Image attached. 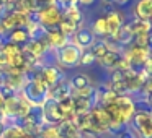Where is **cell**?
<instances>
[{
	"instance_id": "cell-1",
	"label": "cell",
	"mask_w": 152,
	"mask_h": 138,
	"mask_svg": "<svg viewBox=\"0 0 152 138\" xmlns=\"http://www.w3.org/2000/svg\"><path fill=\"white\" fill-rule=\"evenodd\" d=\"M20 94L30 102L33 107H41L49 98V86L41 76V70L28 68L25 73V83L20 89Z\"/></svg>"
},
{
	"instance_id": "cell-2",
	"label": "cell",
	"mask_w": 152,
	"mask_h": 138,
	"mask_svg": "<svg viewBox=\"0 0 152 138\" xmlns=\"http://www.w3.org/2000/svg\"><path fill=\"white\" fill-rule=\"evenodd\" d=\"M134 114L129 122L131 130L137 138H152V109L147 106L145 99H134Z\"/></svg>"
},
{
	"instance_id": "cell-3",
	"label": "cell",
	"mask_w": 152,
	"mask_h": 138,
	"mask_svg": "<svg viewBox=\"0 0 152 138\" xmlns=\"http://www.w3.org/2000/svg\"><path fill=\"white\" fill-rule=\"evenodd\" d=\"M123 57L128 60L129 63V68L132 70L134 73H141L144 70L145 62L149 60L151 57V52L144 47H137V46H129L126 49H123Z\"/></svg>"
},
{
	"instance_id": "cell-4",
	"label": "cell",
	"mask_w": 152,
	"mask_h": 138,
	"mask_svg": "<svg viewBox=\"0 0 152 138\" xmlns=\"http://www.w3.org/2000/svg\"><path fill=\"white\" fill-rule=\"evenodd\" d=\"M88 115H90V130L95 132L96 135L110 133L111 120H110V117H108V114H106L103 106L95 104L92 107V111L88 112Z\"/></svg>"
},
{
	"instance_id": "cell-5",
	"label": "cell",
	"mask_w": 152,
	"mask_h": 138,
	"mask_svg": "<svg viewBox=\"0 0 152 138\" xmlns=\"http://www.w3.org/2000/svg\"><path fill=\"white\" fill-rule=\"evenodd\" d=\"M62 17H64V12L57 5H53V7L36 12V23L44 29H53V28L59 26V23L62 21Z\"/></svg>"
},
{
	"instance_id": "cell-6",
	"label": "cell",
	"mask_w": 152,
	"mask_h": 138,
	"mask_svg": "<svg viewBox=\"0 0 152 138\" xmlns=\"http://www.w3.org/2000/svg\"><path fill=\"white\" fill-rule=\"evenodd\" d=\"M80 54H82V50L69 41L64 47L56 50L57 63H61L62 67H67V68H74V67L80 65Z\"/></svg>"
},
{
	"instance_id": "cell-7",
	"label": "cell",
	"mask_w": 152,
	"mask_h": 138,
	"mask_svg": "<svg viewBox=\"0 0 152 138\" xmlns=\"http://www.w3.org/2000/svg\"><path fill=\"white\" fill-rule=\"evenodd\" d=\"M41 114H43V120L46 125H54L56 127L61 122L66 120V115L59 109V102L51 99V98H48L46 102L41 106Z\"/></svg>"
},
{
	"instance_id": "cell-8",
	"label": "cell",
	"mask_w": 152,
	"mask_h": 138,
	"mask_svg": "<svg viewBox=\"0 0 152 138\" xmlns=\"http://www.w3.org/2000/svg\"><path fill=\"white\" fill-rule=\"evenodd\" d=\"M95 41H96V37H95V34L92 33V29H90L88 26H80L79 29L74 33V36L70 37V42L75 44L80 50L90 49Z\"/></svg>"
},
{
	"instance_id": "cell-9",
	"label": "cell",
	"mask_w": 152,
	"mask_h": 138,
	"mask_svg": "<svg viewBox=\"0 0 152 138\" xmlns=\"http://www.w3.org/2000/svg\"><path fill=\"white\" fill-rule=\"evenodd\" d=\"M103 17H105V20H106L108 36L113 37L119 31V28L124 24V17H123V13H121V12H118V10H108Z\"/></svg>"
},
{
	"instance_id": "cell-10",
	"label": "cell",
	"mask_w": 152,
	"mask_h": 138,
	"mask_svg": "<svg viewBox=\"0 0 152 138\" xmlns=\"http://www.w3.org/2000/svg\"><path fill=\"white\" fill-rule=\"evenodd\" d=\"M41 76H43V80L46 81V85L49 86V88H53V86H56L57 83H61L62 80H66L62 68H59L57 65L44 67V68L41 70Z\"/></svg>"
},
{
	"instance_id": "cell-11",
	"label": "cell",
	"mask_w": 152,
	"mask_h": 138,
	"mask_svg": "<svg viewBox=\"0 0 152 138\" xmlns=\"http://www.w3.org/2000/svg\"><path fill=\"white\" fill-rule=\"evenodd\" d=\"M132 15L137 20L152 23V0H136L134 7H132Z\"/></svg>"
},
{
	"instance_id": "cell-12",
	"label": "cell",
	"mask_w": 152,
	"mask_h": 138,
	"mask_svg": "<svg viewBox=\"0 0 152 138\" xmlns=\"http://www.w3.org/2000/svg\"><path fill=\"white\" fill-rule=\"evenodd\" d=\"M0 39H5V41H8V42H12V44H15V46L23 49V47L30 42V33H28L26 28H15V29L10 31L5 37H0Z\"/></svg>"
},
{
	"instance_id": "cell-13",
	"label": "cell",
	"mask_w": 152,
	"mask_h": 138,
	"mask_svg": "<svg viewBox=\"0 0 152 138\" xmlns=\"http://www.w3.org/2000/svg\"><path fill=\"white\" fill-rule=\"evenodd\" d=\"M46 39H48V44H49V49H53V50H59L61 47H64L70 41L67 36H64L61 33L59 28L46 29Z\"/></svg>"
},
{
	"instance_id": "cell-14",
	"label": "cell",
	"mask_w": 152,
	"mask_h": 138,
	"mask_svg": "<svg viewBox=\"0 0 152 138\" xmlns=\"http://www.w3.org/2000/svg\"><path fill=\"white\" fill-rule=\"evenodd\" d=\"M72 96V88L69 85V80H62L61 83H57L56 86L49 88V98L54 99V101H62V99H67Z\"/></svg>"
},
{
	"instance_id": "cell-15",
	"label": "cell",
	"mask_w": 152,
	"mask_h": 138,
	"mask_svg": "<svg viewBox=\"0 0 152 138\" xmlns=\"http://www.w3.org/2000/svg\"><path fill=\"white\" fill-rule=\"evenodd\" d=\"M121 57H123L121 50H108L102 59L96 60V63H98L102 68L108 70V72H113V70L116 68V65H118V62L121 60Z\"/></svg>"
},
{
	"instance_id": "cell-16",
	"label": "cell",
	"mask_w": 152,
	"mask_h": 138,
	"mask_svg": "<svg viewBox=\"0 0 152 138\" xmlns=\"http://www.w3.org/2000/svg\"><path fill=\"white\" fill-rule=\"evenodd\" d=\"M57 128V135L59 138H82L80 135V130L75 127L72 120H64L61 122L59 125H56Z\"/></svg>"
},
{
	"instance_id": "cell-17",
	"label": "cell",
	"mask_w": 152,
	"mask_h": 138,
	"mask_svg": "<svg viewBox=\"0 0 152 138\" xmlns=\"http://www.w3.org/2000/svg\"><path fill=\"white\" fill-rule=\"evenodd\" d=\"M126 24H128L129 31H131L132 34L136 36H139V34H147L152 31V23L151 21H144V20H137V18H132L131 21H124Z\"/></svg>"
},
{
	"instance_id": "cell-18",
	"label": "cell",
	"mask_w": 152,
	"mask_h": 138,
	"mask_svg": "<svg viewBox=\"0 0 152 138\" xmlns=\"http://www.w3.org/2000/svg\"><path fill=\"white\" fill-rule=\"evenodd\" d=\"M113 39L116 41V44H118L121 49H126V47H129L132 44V41H134V34L129 31L128 24H123L121 28H119V31L113 36Z\"/></svg>"
},
{
	"instance_id": "cell-19",
	"label": "cell",
	"mask_w": 152,
	"mask_h": 138,
	"mask_svg": "<svg viewBox=\"0 0 152 138\" xmlns=\"http://www.w3.org/2000/svg\"><path fill=\"white\" fill-rule=\"evenodd\" d=\"M69 85L72 88V91H80V89H85V88H90L92 85V80L87 73H75V75L70 76L69 80Z\"/></svg>"
},
{
	"instance_id": "cell-20",
	"label": "cell",
	"mask_w": 152,
	"mask_h": 138,
	"mask_svg": "<svg viewBox=\"0 0 152 138\" xmlns=\"http://www.w3.org/2000/svg\"><path fill=\"white\" fill-rule=\"evenodd\" d=\"M64 18L75 23L79 28L83 26V12L79 5H74V7H69L67 10H64Z\"/></svg>"
},
{
	"instance_id": "cell-21",
	"label": "cell",
	"mask_w": 152,
	"mask_h": 138,
	"mask_svg": "<svg viewBox=\"0 0 152 138\" xmlns=\"http://www.w3.org/2000/svg\"><path fill=\"white\" fill-rule=\"evenodd\" d=\"M92 33L95 34V37H98V39H105V37H108V28H106V20L105 17H96L95 20H93L92 23Z\"/></svg>"
},
{
	"instance_id": "cell-22",
	"label": "cell",
	"mask_w": 152,
	"mask_h": 138,
	"mask_svg": "<svg viewBox=\"0 0 152 138\" xmlns=\"http://www.w3.org/2000/svg\"><path fill=\"white\" fill-rule=\"evenodd\" d=\"M28 135L30 133H28L23 127H20L18 124H15V125L5 127V132H4V135H2V138H26Z\"/></svg>"
},
{
	"instance_id": "cell-23",
	"label": "cell",
	"mask_w": 152,
	"mask_h": 138,
	"mask_svg": "<svg viewBox=\"0 0 152 138\" xmlns=\"http://www.w3.org/2000/svg\"><path fill=\"white\" fill-rule=\"evenodd\" d=\"M57 28H59V31H61V33H62L64 36H67L69 39L74 36V33H75V31L79 29V26H77L75 23H72V21L66 20L64 17H62V21L59 23V26H57Z\"/></svg>"
},
{
	"instance_id": "cell-24",
	"label": "cell",
	"mask_w": 152,
	"mask_h": 138,
	"mask_svg": "<svg viewBox=\"0 0 152 138\" xmlns=\"http://www.w3.org/2000/svg\"><path fill=\"white\" fill-rule=\"evenodd\" d=\"M90 50H92V54L95 55V59L98 60V59H102L103 55H105L106 52L110 50V47L106 46V42L103 39H96L95 42H93V46L90 47Z\"/></svg>"
},
{
	"instance_id": "cell-25",
	"label": "cell",
	"mask_w": 152,
	"mask_h": 138,
	"mask_svg": "<svg viewBox=\"0 0 152 138\" xmlns=\"http://www.w3.org/2000/svg\"><path fill=\"white\" fill-rule=\"evenodd\" d=\"M36 138H59V135H57V128L54 127V125H46L44 124L43 127H41L39 133L36 135Z\"/></svg>"
},
{
	"instance_id": "cell-26",
	"label": "cell",
	"mask_w": 152,
	"mask_h": 138,
	"mask_svg": "<svg viewBox=\"0 0 152 138\" xmlns=\"http://www.w3.org/2000/svg\"><path fill=\"white\" fill-rule=\"evenodd\" d=\"M95 62H96V59H95V55L92 54V50H90V49H83L82 54H80V65L90 67V65H93Z\"/></svg>"
},
{
	"instance_id": "cell-27",
	"label": "cell",
	"mask_w": 152,
	"mask_h": 138,
	"mask_svg": "<svg viewBox=\"0 0 152 138\" xmlns=\"http://www.w3.org/2000/svg\"><path fill=\"white\" fill-rule=\"evenodd\" d=\"M30 2H31V7H33V12H39L43 8L56 5V0H30Z\"/></svg>"
},
{
	"instance_id": "cell-28",
	"label": "cell",
	"mask_w": 152,
	"mask_h": 138,
	"mask_svg": "<svg viewBox=\"0 0 152 138\" xmlns=\"http://www.w3.org/2000/svg\"><path fill=\"white\" fill-rule=\"evenodd\" d=\"M56 5L64 12V10H67L69 7H74V5H77V0H56Z\"/></svg>"
},
{
	"instance_id": "cell-29",
	"label": "cell",
	"mask_w": 152,
	"mask_h": 138,
	"mask_svg": "<svg viewBox=\"0 0 152 138\" xmlns=\"http://www.w3.org/2000/svg\"><path fill=\"white\" fill-rule=\"evenodd\" d=\"M96 4V0H77V5L79 7H83V8H90Z\"/></svg>"
},
{
	"instance_id": "cell-30",
	"label": "cell",
	"mask_w": 152,
	"mask_h": 138,
	"mask_svg": "<svg viewBox=\"0 0 152 138\" xmlns=\"http://www.w3.org/2000/svg\"><path fill=\"white\" fill-rule=\"evenodd\" d=\"M129 2H131V0H113V5H116V7L123 8V7H126Z\"/></svg>"
},
{
	"instance_id": "cell-31",
	"label": "cell",
	"mask_w": 152,
	"mask_h": 138,
	"mask_svg": "<svg viewBox=\"0 0 152 138\" xmlns=\"http://www.w3.org/2000/svg\"><path fill=\"white\" fill-rule=\"evenodd\" d=\"M4 101H5V94H4V89L0 88V109L4 106Z\"/></svg>"
},
{
	"instance_id": "cell-32",
	"label": "cell",
	"mask_w": 152,
	"mask_h": 138,
	"mask_svg": "<svg viewBox=\"0 0 152 138\" xmlns=\"http://www.w3.org/2000/svg\"><path fill=\"white\" fill-rule=\"evenodd\" d=\"M145 102H147V106L152 109V94H149L147 98H145Z\"/></svg>"
},
{
	"instance_id": "cell-33",
	"label": "cell",
	"mask_w": 152,
	"mask_h": 138,
	"mask_svg": "<svg viewBox=\"0 0 152 138\" xmlns=\"http://www.w3.org/2000/svg\"><path fill=\"white\" fill-rule=\"evenodd\" d=\"M7 4H8V0H0V8H2V7H5Z\"/></svg>"
},
{
	"instance_id": "cell-34",
	"label": "cell",
	"mask_w": 152,
	"mask_h": 138,
	"mask_svg": "<svg viewBox=\"0 0 152 138\" xmlns=\"http://www.w3.org/2000/svg\"><path fill=\"white\" fill-rule=\"evenodd\" d=\"M103 2H105V4H110V5L113 4V0H103Z\"/></svg>"
},
{
	"instance_id": "cell-35",
	"label": "cell",
	"mask_w": 152,
	"mask_h": 138,
	"mask_svg": "<svg viewBox=\"0 0 152 138\" xmlns=\"http://www.w3.org/2000/svg\"><path fill=\"white\" fill-rule=\"evenodd\" d=\"M96 138H106V137H102V135H100V137H96ZM111 138H116V137H111Z\"/></svg>"
}]
</instances>
